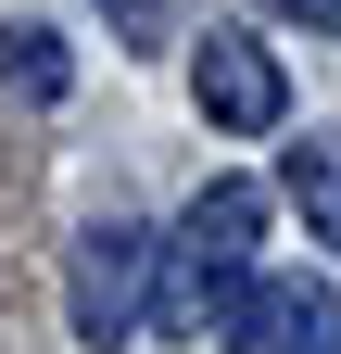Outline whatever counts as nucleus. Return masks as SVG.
Wrapping results in <instances>:
<instances>
[{"label": "nucleus", "mask_w": 341, "mask_h": 354, "mask_svg": "<svg viewBox=\"0 0 341 354\" xmlns=\"http://www.w3.org/2000/svg\"><path fill=\"white\" fill-rule=\"evenodd\" d=\"M266 190L253 177H215V190H190L177 203V228H164V317L152 329H202V317H240V291L266 279Z\"/></svg>", "instance_id": "1"}, {"label": "nucleus", "mask_w": 341, "mask_h": 354, "mask_svg": "<svg viewBox=\"0 0 341 354\" xmlns=\"http://www.w3.org/2000/svg\"><path fill=\"white\" fill-rule=\"evenodd\" d=\"M152 317H164V228H139V215L76 228V253H64V329H76V354H126Z\"/></svg>", "instance_id": "2"}, {"label": "nucleus", "mask_w": 341, "mask_h": 354, "mask_svg": "<svg viewBox=\"0 0 341 354\" xmlns=\"http://www.w3.org/2000/svg\"><path fill=\"white\" fill-rule=\"evenodd\" d=\"M190 102H202L215 140H278V127H291V64L253 26H202L190 38Z\"/></svg>", "instance_id": "3"}, {"label": "nucleus", "mask_w": 341, "mask_h": 354, "mask_svg": "<svg viewBox=\"0 0 341 354\" xmlns=\"http://www.w3.org/2000/svg\"><path fill=\"white\" fill-rule=\"evenodd\" d=\"M215 342H228V354H341V291L304 279V266H266Z\"/></svg>", "instance_id": "4"}, {"label": "nucleus", "mask_w": 341, "mask_h": 354, "mask_svg": "<svg viewBox=\"0 0 341 354\" xmlns=\"http://www.w3.org/2000/svg\"><path fill=\"white\" fill-rule=\"evenodd\" d=\"M278 190H291V215H304V241L341 253V140L329 127H304V140L278 152Z\"/></svg>", "instance_id": "5"}, {"label": "nucleus", "mask_w": 341, "mask_h": 354, "mask_svg": "<svg viewBox=\"0 0 341 354\" xmlns=\"http://www.w3.org/2000/svg\"><path fill=\"white\" fill-rule=\"evenodd\" d=\"M0 88H13V102H64V88H76L64 26H38V13H13V26H0Z\"/></svg>", "instance_id": "6"}, {"label": "nucleus", "mask_w": 341, "mask_h": 354, "mask_svg": "<svg viewBox=\"0 0 341 354\" xmlns=\"http://www.w3.org/2000/svg\"><path fill=\"white\" fill-rule=\"evenodd\" d=\"M101 26L126 38V51H152V38H177V0H101Z\"/></svg>", "instance_id": "7"}, {"label": "nucleus", "mask_w": 341, "mask_h": 354, "mask_svg": "<svg viewBox=\"0 0 341 354\" xmlns=\"http://www.w3.org/2000/svg\"><path fill=\"white\" fill-rule=\"evenodd\" d=\"M253 13H278V26H304V38H341V0H253Z\"/></svg>", "instance_id": "8"}]
</instances>
